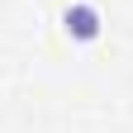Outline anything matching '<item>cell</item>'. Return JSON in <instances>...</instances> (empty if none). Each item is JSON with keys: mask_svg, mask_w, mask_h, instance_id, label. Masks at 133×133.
I'll list each match as a JSON object with an SVG mask.
<instances>
[{"mask_svg": "<svg viewBox=\"0 0 133 133\" xmlns=\"http://www.w3.org/2000/svg\"><path fill=\"white\" fill-rule=\"evenodd\" d=\"M100 29H105V19H100V10L90 5V0H71V5L62 10V33L71 43H95Z\"/></svg>", "mask_w": 133, "mask_h": 133, "instance_id": "obj_1", "label": "cell"}]
</instances>
